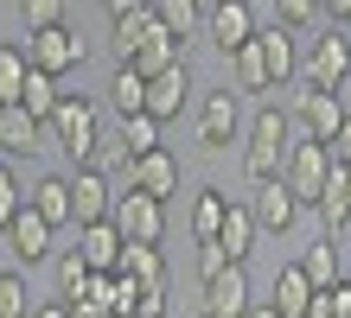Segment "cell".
Masks as SVG:
<instances>
[{
	"label": "cell",
	"mask_w": 351,
	"mask_h": 318,
	"mask_svg": "<svg viewBox=\"0 0 351 318\" xmlns=\"http://www.w3.org/2000/svg\"><path fill=\"white\" fill-rule=\"evenodd\" d=\"M339 109H345V115H351V77H345V83H339Z\"/></svg>",
	"instance_id": "cell-45"
},
{
	"label": "cell",
	"mask_w": 351,
	"mask_h": 318,
	"mask_svg": "<svg viewBox=\"0 0 351 318\" xmlns=\"http://www.w3.org/2000/svg\"><path fill=\"white\" fill-rule=\"evenodd\" d=\"M26 83V45H0V102H19Z\"/></svg>",
	"instance_id": "cell-35"
},
{
	"label": "cell",
	"mask_w": 351,
	"mask_h": 318,
	"mask_svg": "<svg viewBox=\"0 0 351 318\" xmlns=\"http://www.w3.org/2000/svg\"><path fill=\"white\" fill-rule=\"evenodd\" d=\"M160 127H167V121H154L147 109H134V115H121V134L115 140H121V153L134 159V153H154V146H160Z\"/></svg>",
	"instance_id": "cell-29"
},
{
	"label": "cell",
	"mask_w": 351,
	"mask_h": 318,
	"mask_svg": "<svg viewBox=\"0 0 351 318\" xmlns=\"http://www.w3.org/2000/svg\"><path fill=\"white\" fill-rule=\"evenodd\" d=\"M326 178H332V159H326V146L319 140H287V159H281V185L294 191L300 204H313Z\"/></svg>",
	"instance_id": "cell-4"
},
{
	"label": "cell",
	"mask_w": 351,
	"mask_h": 318,
	"mask_svg": "<svg viewBox=\"0 0 351 318\" xmlns=\"http://www.w3.org/2000/svg\"><path fill=\"white\" fill-rule=\"evenodd\" d=\"M19 19H26V32L32 26H58V19H64V0H19Z\"/></svg>",
	"instance_id": "cell-37"
},
{
	"label": "cell",
	"mask_w": 351,
	"mask_h": 318,
	"mask_svg": "<svg viewBox=\"0 0 351 318\" xmlns=\"http://www.w3.org/2000/svg\"><path fill=\"white\" fill-rule=\"evenodd\" d=\"M198 32L211 38L217 51H237L243 38L256 32V7H250V0H204V26Z\"/></svg>",
	"instance_id": "cell-7"
},
{
	"label": "cell",
	"mask_w": 351,
	"mask_h": 318,
	"mask_svg": "<svg viewBox=\"0 0 351 318\" xmlns=\"http://www.w3.org/2000/svg\"><path fill=\"white\" fill-rule=\"evenodd\" d=\"M223 261H230V254L217 248V236H204V242H198V280H211V274H217Z\"/></svg>",
	"instance_id": "cell-41"
},
{
	"label": "cell",
	"mask_w": 351,
	"mask_h": 318,
	"mask_svg": "<svg viewBox=\"0 0 351 318\" xmlns=\"http://www.w3.org/2000/svg\"><path fill=\"white\" fill-rule=\"evenodd\" d=\"M32 300H26V267H7L0 274V318H26Z\"/></svg>",
	"instance_id": "cell-34"
},
{
	"label": "cell",
	"mask_w": 351,
	"mask_h": 318,
	"mask_svg": "<svg viewBox=\"0 0 351 318\" xmlns=\"http://www.w3.org/2000/svg\"><path fill=\"white\" fill-rule=\"evenodd\" d=\"M250 217H256L262 236H287V229H294V217H300V198H294L281 178H262L256 198H250Z\"/></svg>",
	"instance_id": "cell-10"
},
{
	"label": "cell",
	"mask_w": 351,
	"mask_h": 318,
	"mask_svg": "<svg viewBox=\"0 0 351 318\" xmlns=\"http://www.w3.org/2000/svg\"><path fill=\"white\" fill-rule=\"evenodd\" d=\"M134 318H167V312H134Z\"/></svg>",
	"instance_id": "cell-49"
},
{
	"label": "cell",
	"mask_w": 351,
	"mask_h": 318,
	"mask_svg": "<svg viewBox=\"0 0 351 318\" xmlns=\"http://www.w3.org/2000/svg\"><path fill=\"white\" fill-rule=\"evenodd\" d=\"M71 318H115V312H102V306H71Z\"/></svg>",
	"instance_id": "cell-44"
},
{
	"label": "cell",
	"mask_w": 351,
	"mask_h": 318,
	"mask_svg": "<svg viewBox=\"0 0 351 318\" xmlns=\"http://www.w3.org/2000/svg\"><path fill=\"white\" fill-rule=\"evenodd\" d=\"M243 318H281L275 306H250V312H243Z\"/></svg>",
	"instance_id": "cell-46"
},
{
	"label": "cell",
	"mask_w": 351,
	"mask_h": 318,
	"mask_svg": "<svg viewBox=\"0 0 351 318\" xmlns=\"http://www.w3.org/2000/svg\"><path fill=\"white\" fill-rule=\"evenodd\" d=\"M109 223H115V236H121V242H160V236H167V204L128 185V191H115Z\"/></svg>",
	"instance_id": "cell-3"
},
{
	"label": "cell",
	"mask_w": 351,
	"mask_h": 318,
	"mask_svg": "<svg viewBox=\"0 0 351 318\" xmlns=\"http://www.w3.org/2000/svg\"><path fill=\"white\" fill-rule=\"evenodd\" d=\"M109 204H115L109 172H102V165H77V178H71V217L96 223V217H109Z\"/></svg>",
	"instance_id": "cell-14"
},
{
	"label": "cell",
	"mask_w": 351,
	"mask_h": 318,
	"mask_svg": "<svg viewBox=\"0 0 351 318\" xmlns=\"http://www.w3.org/2000/svg\"><path fill=\"white\" fill-rule=\"evenodd\" d=\"M256 217H250V204H223V223H217V248L230 254V261H250V248H256Z\"/></svg>",
	"instance_id": "cell-19"
},
{
	"label": "cell",
	"mask_w": 351,
	"mask_h": 318,
	"mask_svg": "<svg viewBox=\"0 0 351 318\" xmlns=\"http://www.w3.org/2000/svg\"><path fill=\"white\" fill-rule=\"evenodd\" d=\"M268 306H275L281 318H306V306H313V280L287 261V267L275 274V287H268Z\"/></svg>",
	"instance_id": "cell-21"
},
{
	"label": "cell",
	"mask_w": 351,
	"mask_h": 318,
	"mask_svg": "<svg viewBox=\"0 0 351 318\" xmlns=\"http://www.w3.org/2000/svg\"><path fill=\"white\" fill-rule=\"evenodd\" d=\"M58 96H64V90H58V77H51V70H32V64H26V83H19V109H26L32 121H45V115L58 109Z\"/></svg>",
	"instance_id": "cell-27"
},
{
	"label": "cell",
	"mask_w": 351,
	"mask_h": 318,
	"mask_svg": "<svg viewBox=\"0 0 351 318\" xmlns=\"http://www.w3.org/2000/svg\"><path fill=\"white\" fill-rule=\"evenodd\" d=\"M121 178H128L134 191H147V198L167 204L173 191H179V159L167 153V146H154V153H134L128 165H121Z\"/></svg>",
	"instance_id": "cell-11"
},
{
	"label": "cell",
	"mask_w": 351,
	"mask_h": 318,
	"mask_svg": "<svg viewBox=\"0 0 351 318\" xmlns=\"http://www.w3.org/2000/svg\"><path fill=\"white\" fill-rule=\"evenodd\" d=\"M339 121H345V109H339V90H313V83H306V90L294 96V109H287V127H294L300 140H326Z\"/></svg>",
	"instance_id": "cell-5"
},
{
	"label": "cell",
	"mask_w": 351,
	"mask_h": 318,
	"mask_svg": "<svg viewBox=\"0 0 351 318\" xmlns=\"http://www.w3.org/2000/svg\"><path fill=\"white\" fill-rule=\"evenodd\" d=\"M345 191H351V165H345Z\"/></svg>",
	"instance_id": "cell-50"
},
{
	"label": "cell",
	"mask_w": 351,
	"mask_h": 318,
	"mask_svg": "<svg viewBox=\"0 0 351 318\" xmlns=\"http://www.w3.org/2000/svg\"><path fill=\"white\" fill-rule=\"evenodd\" d=\"M26 318H71V306H64V300H51V306H32Z\"/></svg>",
	"instance_id": "cell-42"
},
{
	"label": "cell",
	"mask_w": 351,
	"mask_h": 318,
	"mask_svg": "<svg viewBox=\"0 0 351 318\" xmlns=\"http://www.w3.org/2000/svg\"><path fill=\"white\" fill-rule=\"evenodd\" d=\"M256 300H250V274L243 261H223L211 280H204V318H243Z\"/></svg>",
	"instance_id": "cell-9"
},
{
	"label": "cell",
	"mask_w": 351,
	"mask_h": 318,
	"mask_svg": "<svg viewBox=\"0 0 351 318\" xmlns=\"http://www.w3.org/2000/svg\"><path fill=\"white\" fill-rule=\"evenodd\" d=\"M121 274H128L134 287H167V254H160V242H121Z\"/></svg>",
	"instance_id": "cell-20"
},
{
	"label": "cell",
	"mask_w": 351,
	"mask_h": 318,
	"mask_svg": "<svg viewBox=\"0 0 351 318\" xmlns=\"http://www.w3.org/2000/svg\"><path fill=\"white\" fill-rule=\"evenodd\" d=\"M313 210H319V229H326V236H339V229L351 223V191H345V165H332V178H326V191L313 198Z\"/></svg>",
	"instance_id": "cell-25"
},
{
	"label": "cell",
	"mask_w": 351,
	"mask_h": 318,
	"mask_svg": "<svg viewBox=\"0 0 351 318\" xmlns=\"http://www.w3.org/2000/svg\"><path fill=\"white\" fill-rule=\"evenodd\" d=\"M109 102H115V115H134L141 102H147V77H141L134 64H115V77H109Z\"/></svg>",
	"instance_id": "cell-30"
},
{
	"label": "cell",
	"mask_w": 351,
	"mask_h": 318,
	"mask_svg": "<svg viewBox=\"0 0 351 318\" xmlns=\"http://www.w3.org/2000/svg\"><path fill=\"white\" fill-rule=\"evenodd\" d=\"M84 57H90V45L64 26V19H58V26H32V32H26V64H32V70L64 77V70H84Z\"/></svg>",
	"instance_id": "cell-2"
},
{
	"label": "cell",
	"mask_w": 351,
	"mask_h": 318,
	"mask_svg": "<svg viewBox=\"0 0 351 318\" xmlns=\"http://www.w3.org/2000/svg\"><path fill=\"white\" fill-rule=\"evenodd\" d=\"M45 146V121H32L19 102H0V153H38Z\"/></svg>",
	"instance_id": "cell-16"
},
{
	"label": "cell",
	"mask_w": 351,
	"mask_h": 318,
	"mask_svg": "<svg viewBox=\"0 0 351 318\" xmlns=\"http://www.w3.org/2000/svg\"><path fill=\"white\" fill-rule=\"evenodd\" d=\"M147 7L160 13V26H167L173 38H192L204 26V0H147Z\"/></svg>",
	"instance_id": "cell-28"
},
{
	"label": "cell",
	"mask_w": 351,
	"mask_h": 318,
	"mask_svg": "<svg viewBox=\"0 0 351 318\" xmlns=\"http://www.w3.org/2000/svg\"><path fill=\"white\" fill-rule=\"evenodd\" d=\"M77 254L90 261V274H109V267L121 261V236H115V223H109V217L77 223Z\"/></svg>",
	"instance_id": "cell-17"
},
{
	"label": "cell",
	"mask_w": 351,
	"mask_h": 318,
	"mask_svg": "<svg viewBox=\"0 0 351 318\" xmlns=\"http://www.w3.org/2000/svg\"><path fill=\"white\" fill-rule=\"evenodd\" d=\"M256 51H262L268 90H281V83L300 70V51H294V32H287V26H256Z\"/></svg>",
	"instance_id": "cell-15"
},
{
	"label": "cell",
	"mask_w": 351,
	"mask_h": 318,
	"mask_svg": "<svg viewBox=\"0 0 351 318\" xmlns=\"http://www.w3.org/2000/svg\"><path fill=\"white\" fill-rule=\"evenodd\" d=\"M84 287H90V261L77 248H64V254H58V293H64V306L84 300Z\"/></svg>",
	"instance_id": "cell-33"
},
{
	"label": "cell",
	"mask_w": 351,
	"mask_h": 318,
	"mask_svg": "<svg viewBox=\"0 0 351 318\" xmlns=\"http://www.w3.org/2000/svg\"><path fill=\"white\" fill-rule=\"evenodd\" d=\"M134 7H147V0H102V13H109V19L115 13H134Z\"/></svg>",
	"instance_id": "cell-43"
},
{
	"label": "cell",
	"mask_w": 351,
	"mask_h": 318,
	"mask_svg": "<svg viewBox=\"0 0 351 318\" xmlns=\"http://www.w3.org/2000/svg\"><path fill=\"white\" fill-rule=\"evenodd\" d=\"M0 236H7V248H13V261H19V267H32V261H45V254H51V236H58V229L38 217L32 204H19Z\"/></svg>",
	"instance_id": "cell-8"
},
{
	"label": "cell",
	"mask_w": 351,
	"mask_h": 318,
	"mask_svg": "<svg viewBox=\"0 0 351 318\" xmlns=\"http://www.w3.org/2000/svg\"><path fill=\"white\" fill-rule=\"evenodd\" d=\"M281 159H287V140H275V134H250L243 140V172H250V185L281 178Z\"/></svg>",
	"instance_id": "cell-23"
},
{
	"label": "cell",
	"mask_w": 351,
	"mask_h": 318,
	"mask_svg": "<svg viewBox=\"0 0 351 318\" xmlns=\"http://www.w3.org/2000/svg\"><path fill=\"white\" fill-rule=\"evenodd\" d=\"M339 19H345V38H351V7H345V13H339Z\"/></svg>",
	"instance_id": "cell-48"
},
{
	"label": "cell",
	"mask_w": 351,
	"mask_h": 318,
	"mask_svg": "<svg viewBox=\"0 0 351 318\" xmlns=\"http://www.w3.org/2000/svg\"><path fill=\"white\" fill-rule=\"evenodd\" d=\"M26 204V191H19V178H13V165H0V229H7V217Z\"/></svg>",
	"instance_id": "cell-38"
},
{
	"label": "cell",
	"mask_w": 351,
	"mask_h": 318,
	"mask_svg": "<svg viewBox=\"0 0 351 318\" xmlns=\"http://www.w3.org/2000/svg\"><path fill=\"white\" fill-rule=\"evenodd\" d=\"M230 57V77H237V96H262L268 90V70H262V51H256V32L243 38L237 51H223Z\"/></svg>",
	"instance_id": "cell-26"
},
{
	"label": "cell",
	"mask_w": 351,
	"mask_h": 318,
	"mask_svg": "<svg viewBox=\"0 0 351 318\" xmlns=\"http://www.w3.org/2000/svg\"><path fill=\"white\" fill-rule=\"evenodd\" d=\"M223 204H230V198H223L217 185H211V191H198V198H192V242L217 236V223H223Z\"/></svg>",
	"instance_id": "cell-32"
},
{
	"label": "cell",
	"mask_w": 351,
	"mask_h": 318,
	"mask_svg": "<svg viewBox=\"0 0 351 318\" xmlns=\"http://www.w3.org/2000/svg\"><path fill=\"white\" fill-rule=\"evenodd\" d=\"M26 204H32L38 217L51 223V229H64V223H77V217H71V178H58V172H51V178H38V185L26 191Z\"/></svg>",
	"instance_id": "cell-22"
},
{
	"label": "cell",
	"mask_w": 351,
	"mask_h": 318,
	"mask_svg": "<svg viewBox=\"0 0 351 318\" xmlns=\"http://www.w3.org/2000/svg\"><path fill=\"white\" fill-rule=\"evenodd\" d=\"M319 306L332 312V318H351V280H345V274H339L332 287H319Z\"/></svg>",
	"instance_id": "cell-40"
},
{
	"label": "cell",
	"mask_w": 351,
	"mask_h": 318,
	"mask_svg": "<svg viewBox=\"0 0 351 318\" xmlns=\"http://www.w3.org/2000/svg\"><path fill=\"white\" fill-rule=\"evenodd\" d=\"M243 134V102L237 90H217V96H204V115H198V146H211V153H223Z\"/></svg>",
	"instance_id": "cell-12"
},
{
	"label": "cell",
	"mask_w": 351,
	"mask_h": 318,
	"mask_svg": "<svg viewBox=\"0 0 351 318\" xmlns=\"http://www.w3.org/2000/svg\"><path fill=\"white\" fill-rule=\"evenodd\" d=\"M45 140H58V153L71 165H90L96 159V140H102V115L90 96H58V109L45 115Z\"/></svg>",
	"instance_id": "cell-1"
},
{
	"label": "cell",
	"mask_w": 351,
	"mask_h": 318,
	"mask_svg": "<svg viewBox=\"0 0 351 318\" xmlns=\"http://www.w3.org/2000/svg\"><path fill=\"white\" fill-rule=\"evenodd\" d=\"M160 26V13L154 7H134V13H115V38H109V45H115V57H128L134 45H141V38H147Z\"/></svg>",
	"instance_id": "cell-31"
},
{
	"label": "cell",
	"mask_w": 351,
	"mask_h": 318,
	"mask_svg": "<svg viewBox=\"0 0 351 318\" xmlns=\"http://www.w3.org/2000/svg\"><path fill=\"white\" fill-rule=\"evenodd\" d=\"M179 57H185V38H173L167 26H154V32L141 38V45L121 57V64H134L141 77H154V70H167V64H179Z\"/></svg>",
	"instance_id": "cell-18"
},
{
	"label": "cell",
	"mask_w": 351,
	"mask_h": 318,
	"mask_svg": "<svg viewBox=\"0 0 351 318\" xmlns=\"http://www.w3.org/2000/svg\"><path fill=\"white\" fill-rule=\"evenodd\" d=\"M300 70H306V83H313V90H339V83L351 77V38H345V32L313 38V45H306V57H300Z\"/></svg>",
	"instance_id": "cell-6"
},
{
	"label": "cell",
	"mask_w": 351,
	"mask_h": 318,
	"mask_svg": "<svg viewBox=\"0 0 351 318\" xmlns=\"http://www.w3.org/2000/svg\"><path fill=\"white\" fill-rule=\"evenodd\" d=\"M185 96H192V70H185V57H179V64H167V70L147 77V102H141V109H147L154 121H173L185 109Z\"/></svg>",
	"instance_id": "cell-13"
},
{
	"label": "cell",
	"mask_w": 351,
	"mask_h": 318,
	"mask_svg": "<svg viewBox=\"0 0 351 318\" xmlns=\"http://www.w3.org/2000/svg\"><path fill=\"white\" fill-rule=\"evenodd\" d=\"M319 146H326V159H332V165H351V115H345V121H339Z\"/></svg>",
	"instance_id": "cell-39"
},
{
	"label": "cell",
	"mask_w": 351,
	"mask_h": 318,
	"mask_svg": "<svg viewBox=\"0 0 351 318\" xmlns=\"http://www.w3.org/2000/svg\"><path fill=\"white\" fill-rule=\"evenodd\" d=\"M319 7H332V19H339V13H345V7H351V0H319Z\"/></svg>",
	"instance_id": "cell-47"
},
{
	"label": "cell",
	"mask_w": 351,
	"mask_h": 318,
	"mask_svg": "<svg viewBox=\"0 0 351 318\" xmlns=\"http://www.w3.org/2000/svg\"><path fill=\"white\" fill-rule=\"evenodd\" d=\"M319 0H275V26H287V32H306V26H319Z\"/></svg>",
	"instance_id": "cell-36"
},
{
	"label": "cell",
	"mask_w": 351,
	"mask_h": 318,
	"mask_svg": "<svg viewBox=\"0 0 351 318\" xmlns=\"http://www.w3.org/2000/svg\"><path fill=\"white\" fill-rule=\"evenodd\" d=\"M313 287H332L339 274H345V254H339V236H319V242H306V254L294 261Z\"/></svg>",
	"instance_id": "cell-24"
}]
</instances>
